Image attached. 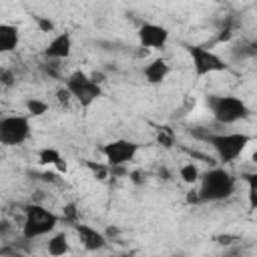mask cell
Returning a JSON list of instances; mask_svg holds the SVG:
<instances>
[{
	"label": "cell",
	"mask_w": 257,
	"mask_h": 257,
	"mask_svg": "<svg viewBox=\"0 0 257 257\" xmlns=\"http://www.w3.org/2000/svg\"><path fill=\"white\" fill-rule=\"evenodd\" d=\"M201 187H199V197L201 203H217L225 201L235 193V177L227 173L225 169H209L201 175Z\"/></svg>",
	"instance_id": "1"
},
{
	"label": "cell",
	"mask_w": 257,
	"mask_h": 257,
	"mask_svg": "<svg viewBox=\"0 0 257 257\" xmlns=\"http://www.w3.org/2000/svg\"><path fill=\"white\" fill-rule=\"evenodd\" d=\"M60 217L56 213H52L50 209L42 207V205H26L24 207V223H22V237L26 241H32L36 237H44L48 233H52L58 225Z\"/></svg>",
	"instance_id": "2"
},
{
	"label": "cell",
	"mask_w": 257,
	"mask_h": 257,
	"mask_svg": "<svg viewBox=\"0 0 257 257\" xmlns=\"http://www.w3.org/2000/svg\"><path fill=\"white\" fill-rule=\"evenodd\" d=\"M207 106L213 118L221 124H233L249 116V106L245 104V100L233 94H209Z\"/></svg>",
	"instance_id": "3"
},
{
	"label": "cell",
	"mask_w": 257,
	"mask_h": 257,
	"mask_svg": "<svg viewBox=\"0 0 257 257\" xmlns=\"http://www.w3.org/2000/svg\"><path fill=\"white\" fill-rule=\"evenodd\" d=\"M205 143L211 145V149L215 151L217 159L221 163H233L241 157V153L245 151V147L251 143V137L245 133H207V137L203 139Z\"/></svg>",
	"instance_id": "4"
},
{
	"label": "cell",
	"mask_w": 257,
	"mask_h": 257,
	"mask_svg": "<svg viewBox=\"0 0 257 257\" xmlns=\"http://www.w3.org/2000/svg\"><path fill=\"white\" fill-rule=\"evenodd\" d=\"M64 86L68 88V92L72 94V98L82 106L88 108L92 102H96L102 96V86L96 84L90 74H86L84 70H74L66 76Z\"/></svg>",
	"instance_id": "5"
},
{
	"label": "cell",
	"mask_w": 257,
	"mask_h": 257,
	"mask_svg": "<svg viewBox=\"0 0 257 257\" xmlns=\"http://www.w3.org/2000/svg\"><path fill=\"white\" fill-rule=\"evenodd\" d=\"M185 50L191 58V64H193V70H195V76H207V74H213V72H223L227 70V64L225 60L215 54L213 50L205 48V46H199V44H185Z\"/></svg>",
	"instance_id": "6"
},
{
	"label": "cell",
	"mask_w": 257,
	"mask_h": 257,
	"mask_svg": "<svg viewBox=\"0 0 257 257\" xmlns=\"http://www.w3.org/2000/svg\"><path fill=\"white\" fill-rule=\"evenodd\" d=\"M32 128H30V116L28 114H8L0 118V143L6 147H16L28 141Z\"/></svg>",
	"instance_id": "7"
},
{
	"label": "cell",
	"mask_w": 257,
	"mask_h": 257,
	"mask_svg": "<svg viewBox=\"0 0 257 257\" xmlns=\"http://www.w3.org/2000/svg\"><path fill=\"white\" fill-rule=\"evenodd\" d=\"M100 151H102L108 167H120V165H126L128 161L135 159L139 145L135 141H128V139H116V141L106 143Z\"/></svg>",
	"instance_id": "8"
},
{
	"label": "cell",
	"mask_w": 257,
	"mask_h": 257,
	"mask_svg": "<svg viewBox=\"0 0 257 257\" xmlns=\"http://www.w3.org/2000/svg\"><path fill=\"white\" fill-rule=\"evenodd\" d=\"M137 36L143 48H153V50H161L169 42V30L155 22H143L137 30Z\"/></svg>",
	"instance_id": "9"
},
{
	"label": "cell",
	"mask_w": 257,
	"mask_h": 257,
	"mask_svg": "<svg viewBox=\"0 0 257 257\" xmlns=\"http://www.w3.org/2000/svg\"><path fill=\"white\" fill-rule=\"evenodd\" d=\"M74 233H76L80 245H82L86 251H100V249L106 247V235L100 233L98 229L90 227V225L76 223V225H74Z\"/></svg>",
	"instance_id": "10"
},
{
	"label": "cell",
	"mask_w": 257,
	"mask_h": 257,
	"mask_svg": "<svg viewBox=\"0 0 257 257\" xmlns=\"http://www.w3.org/2000/svg\"><path fill=\"white\" fill-rule=\"evenodd\" d=\"M72 52V36L70 32H60L56 34L44 48V58L46 60H64Z\"/></svg>",
	"instance_id": "11"
},
{
	"label": "cell",
	"mask_w": 257,
	"mask_h": 257,
	"mask_svg": "<svg viewBox=\"0 0 257 257\" xmlns=\"http://www.w3.org/2000/svg\"><path fill=\"white\" fill-rule=\"evenodd\" d=\"M169 72H171V68H169L167 60L165 58H155V60H151L145 66L143 76H145V80L149 84H161V82H165V78L169 76Z\"/></svg>",
	"instance_id": "12"
},
{
	"label": "cell",
	"mask_w": 257,
	"mask_h": 257,
	"mask_svg": "<svg viewBox=\"0 0 257 257\" xmlns=\"http://www.w3.org/2000/svg\"><path fill=\"white\" fill-rule=\"evenodd\" d=\"M20 42V32L18 26L14 24H0V52H12L16 50Z\"/></svg>",
	"instance_id": "13"
},
{
	"label": "cell",
	"mask_w": 257,
	"mask_h": 257,
	"mask_svg": "<svg viewBox=\"0 0 257 257\" xmlns=\"http://www.w3.org/2000/svg\"><path fill=\"white\" fill-rule=\"evenodd\" d=\"M38 163L40 165H52L58 173H66V161L62 159L60 151L54 147H44L38 151Z\"/></svg>",
	"instance_id": "14"
},
{
	"label": "cell",
	"mask_w": 257,
	"mask_h": 257,
	"mask_svg": "<svg viewBox=\"0 0 257 257\" xmlns=\"http://www.w3.org/2000/svg\"><path fill=\"white\" fill-rule=\"evenodd\" d=\"M46 251H48L50 257H64V255L70 251L66 233H64V231L54 233V235L48 239V243H46Z\"/></svg>",
	"instance_id": "15"
},
{
	"label": "cell",
	"mask_w": 257,
	"mask_h": 257,
	"mask_svg": "<svg viewBox=\"0 0 257 257\" xmlns=\"http://www.w3.org/2000/svg\"><path fill=\"white\" fill-rule=\"evenodd\" d=\"M245 183H247V201H249V209L255 211L257 209V173H247L243 175Z\"/></svg>",
	"instance_id": "16"
},
{
	"label": "cell",
	"mask_w": 257,
	"mask_h": 257,
	"mask_svg": "<svg viewBox=\"0 0 257 257\" xmlns=\"http://www.w3.org/2000/svg\"><path fill=\"white\" fill-rule=\"evenodd\" d=\"M179 175H181V179H183L187 185H195V183L201 179V173H199V169H197L195 163H187V165H183L181 171H179Z\"/></svg>",
	"instance_id": "17"
},
{
	"label": "cell",
	"mask_w": 257,
	"mask_h": 257,
	"mask_svg": "<svg viewBox=\"0 0 257 257\" xmlns=\"http://www.w3.org/2000/svg\"><path fill=\"white\" fill-rule=\"evenodd\" d=\"M24 106H26L28 116H42L44 112H48V104L44 100H40V98H28L24 102Z\"/></svg>",
	"instance_id": "18"
},
{
	"label": "cell",
	"mask_w": 257,
	"mask_h": 257,
	"mask_svg": "<svg viewBox=\"0 0 257 257\" xmlns=\"http://www.w3.org/2000/svg\"><path fill=\"white\" fill-rule=\"evenodd\" d=\"M157 143H159L161 147H165V149H171V147L175 145V133H173V128L167 126V124L159 126V128H157Z\"/></svg>",
	"instance_id": "19"
},
{
	"label": "cell",
	"mask_w": 257,
	"mask_h": 257,
	"mask_svg": "<svg viewBox=\"0 0 257 257\" xmlns=\"http://www.w3.org/2000/svg\"><path fill=\"white\" fill-rule=\"evenodd\" d=\"M251 56H257V42H243L239 46L233 48V58H251Z\"/></svg>",
	"instance_id": "20"
},
{
	"label": "cell",
	"mask_w": 257,
	"mask_h": 257,
	"mask_svg": "<svg viewBox=\"0 0 257 257\" xmlns=\"http://www.w3.org/2000/svg\"><path fill=\"white\" fill-rule=\"evenodd\" d=\"M88 171H92V175L98 181H106V177H110V167L106 163H94V161H86L84 163Z\"/></svg>",
	"instance_id": "21"
},
{
	"label": "cell",
	"mask_w": 257,
	"mask_h": 257,
	"mask_svg": "<svg viewBox=\"0 0 257 257\" xmlns=\"http://www.w3.org/2000/svg\"><path fill=\"white\" fill-rule=\"evenodd\" d=\"M60 219H62L64 223L72 225V227H74L76 223H80V221H78V209H76V203H74V201H70V203H66V205L62 207Z\"/></svg>",
	"instance_id": "22"
},
{
	"label": "cell",
	"mask_w": 257,
	"mask_h": 257,
	"mask_svg": "<svg viewBox=\"0 0 257 257\" xmlns=\"http://www.w3.org/2000/svg\"><path fill=\"white\" fill-rule=\"evenodd\" d=\"M34 20H36V26H38L40 32H52L54 30V22L50 18H46V16H34Z\"/></svg>",
	"instance_id": "23"
},
{
	"label": "cell",
	"mask_w": 257,
	"mask_h": 257,
	"mask_svg": "<svg viewBox=\"0 0 257 257\" xmlns=\"http://www.w3.org/2000/svg\"><path fill=\"white\" fill-rule=\"evenodd\" d=\"M70 98H72V94L68 92L66 86H60V88L56 90V100L60 102V106H68V104H70Z\"/></svg>",
	"instance_id": "24"
},
{
	"label": "cell",
	"mask_w": 257,
	"mask_h": 257,
	"mask_svg": "<svg viewBox=\"0 0 257 257\" xmlns=\"http://www.w3.org/2000/svg\"><path fill=\"white\" fill-rule=\"evenodd\" d=\"M215 241H217L219 245L233 247V245H235V241H239V237H235V235H217V237H215Z\"/></svg>",
	"instance_id": "25"
},
{
	"label": "cell",
	"mask_w": 257,
	"mask_h": 257,
	"mask_svg": "<svg viewBox=\"0 0 257 257\" xmlns=\"http://www.w3.org/2000/svg\"><path fill=\"white\" fill-rule=\"evenodd\" d=\"M0 80H2V84H4V86H12L16 78H14L12 70H8V68H2V70H0Z\"/></svg>",
	"instance_id": "26"
},
{
	"label": "cell",
	"mask_w": 257,
	"mask_h": 257,
	"mask_svg": "<svg viewBox=\"0 0 257 257\" xmlns=\"http://www.w3.org/2000/svg\"><path fill=\"white\" fill-rule=\"evenodd\" d=\"M110 175H112V177H128L126 165H120V167H110Z\"/></svg>",
	"instance_id": "27"
},
{
	"label": "cell",
	"mask_w": 257,
	"mask_h": 257,
	"mask_svg": "<svg viewBox=\"0 0 257 257\" xmlns=\"http://www.w3.org/2000/svg\"><path fill=\"white\" fill-rule=\"evenodd\" d=\"M128 179H131L135 185H143V183H145V175H143L141 171H131V173H128Z\"/></svg>",
	"instance_id": "28"
},
{
	"label": "cell",
	"mask_w": 257,
	"mask_h": 257,
	"mask_svg": "<svg viewBox=\"0 0 257 257\" xmlns=\"http://www.w3.org/2000/svg\"><path fill=\"white\" fill-rule=\"evenodd\" d=\"M187 203H189V205H197V203H201V197H199V191H195V189H191V191L187 193Z\"/></svg>",
	"instance_id": "29"
},
{
	"label": "cell",
	"mask_w": 257,
	"mask_h": 257,
	"mask_svg": "<svg viewBox=\"0 0 257 257\" xmlns=\"http://www.w3.org/2000/svg\"><path fill=\"white\" fill-rule=\"evenodd\" d=\"M90 78H92L96 84H102L104 78H106V74H104V72H90Z\"/></svg>",
	"instance_id": "30"
},
{
	"label": "cell",
	"mask_w": 257,
	"mask_h": 257,
	"mask_svg": "<svg viewBox=\"0 0 257 257\" xmlns=\"http://www.w3.org/2000/svg\"><path fill=\"white\" fill-rule=\"evenodd\" d=\"M159 175H163V179H169V171H167V169H161Z\"/></svg>",
	"instance_id": "31"
},
{
	"label": "cell",
	"mask_w": 257,
	"mask_h": 257,
	"mask_svg": "<svg viewBox=\"0 0 257 257\" xmlns=\"http://www.w3.org/2000/svg\"><path fill=\"white\" fill-rule=\"evenodd\" d=\"M251 161L257 165V151H253V155H251Z\"/></svg>",
	"instance_id": "32"
},
{
	"label": "cell",
	"mask_w": 257,
	"mask_h": 257,
	"mask_svg": "<svg viewBox=\"0 0 257 257\" xmlns=\"http://www.w3.org/2000/svg\"><path fill=\"white\" fill-rule=\"evenodd\" d=\"M173 257H183V255H173Z\"/></svg>",
	"instance_id": "33"
}]
</instances>
